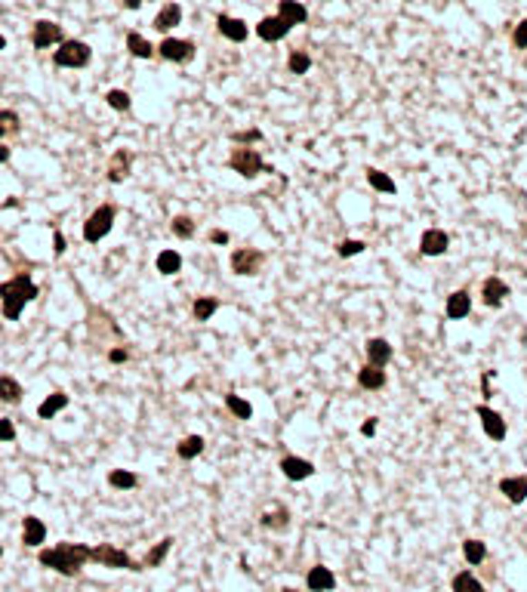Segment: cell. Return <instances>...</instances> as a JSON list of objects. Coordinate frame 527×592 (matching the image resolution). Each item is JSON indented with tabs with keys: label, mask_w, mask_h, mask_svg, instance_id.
Returning <instances> with one entry per match:
<instances>
[{
	"label": "cell",
	"mask_w": 527,
	"mask_h": 592,
	"mask_svg": "<svg viewBox=\"0 0 527 592\" xmlns=\"http://www.w3.org/2000/svg\"><path fill=\"white\" fill-rule=\"evenodd\" d=\"M37 296H41V287L34 284V278H31L28 272L12 275L10 281L0 284V312H3L6 321H19V315L25 312V306L34 302Z\"/></svg>",
	"instance_id": "obj_1"
},
{
	"label": "cell",
	"mask_w": 527,
	"mask_h": 592,
	"mask_svg": "<svg viewBox=\"0 0 527 592\" xmlns=\"http://www.w3.org/2000/svg\"><path fill=\"white\" fill-rule=\"evenodd\" d=\"M37 562L50 571H59L62 577H74L81 574V568L90 564V546L83 543H56L52 549L37 552Z\"/></svg>",
	"instance_id": "obj_2"
},
{
	"label": "cell",
	"mask_w": 527,
	"mask_h": 592,
	"mask_svg": "<svg viewBox=\"0 0 527 592\" xmlns=\"http://www.w3.org/2000/svg\"><path fill=\"white\" fill-rule=\"evenodd\" d=\"M90 62H93V47L87 41H77V37L62 41L59 50L52 52V65L56 68H87Z\"/></svg>",
	"instance_id": "obj_3"
},
{
	"label": "cell",
	"mask_w": 527,
	"mask_h": 592,
	"mask_svg": "<svg viewBox=\"0 0 527 592\" xmlns=\"http://www.w3.org/2000/svg\"><path fill=\"white\" fill-rule=\"evenodd\" d=\"M226 164H228V170H232V173L243 176V179H256L259 173H268V164L262 161L259 151L250 148V146H235Z\"/></svg>",
	"instance_id": "obj_4"
},
{
	"label": "cell",
	"mask_w": 527,
	"mask_h": 592,
	"mask_svg": "<svg viewBox=\"0 0 527 592\" xmlns=\"http://www.w3.org/2000/svg\"><path fill=\"white\" fill-rule=\"evenodd\" d=\"M115 219H117L115 204H102V207H96L93 213L87 216V222H83V241H87V244H99V241H105L111 235V228H115Z\"/></svg>",
	"instance_id": "obj_5"
},
{
	"label": "cell",
	"mask_w": 527,
	"mask_h": 592,
	"mask_svg": "<svg viewBox=\"0 0 527 592\" xmlns=\"http://www.w3.org/2000/svg\"><path fill=\"white\" fill-rule=\"evenodd\" d=\"M90 562L102 564V568H111V571H145L142 562H133L130 552L117 549V546H111V543L90 546Z\"/></svg>",
	"instance_id": "obj_6"
},
{
	"label": "cell",
	"mask_w": 527,
	"mask_h": 592,
	"mask_svg": "<svg viewBox=\"0 0 527 592\" xmlns=\"http://www.w3.org/2000/svg\"><path fill=\"white\" fill-rule=\"evenodd\" d=\"M228 266H232L235 275H241V278H253V275L262 272V266H266V253L256 247H238L232 253V259H228Z\"/></svg>",
	"instance_id": "obj_7"
},
{
	"label": "cell",
	"mask_w": 527,
	"mask_h": 592,
	"mask_svg": "<svg viewBox=\"0 0 527 592\" xmlns=\"http://www.w3.org/2000/svg\"><path fill=\"white\" fill-rule=\"evenodd\" d=\"M62 41H68L59 22H50V19H37L34 28H31V47L34 50H50L59 47Z\"/></svg>",
	"instance_id": "obj_8"
},
{
	"label": "cell",
	"mask_w": 527,
	"mask_h": 592,
	"mask_svg": "<svg viewBox=\"0 0 527 592\" xmlns=\"http://www.w3.org/2000/svg\"><path fill=\"white\" fill-rule=\"evenodd\" d=\"M195 52H197L195 43L182 41V37H163V41L157 43V56L173 62V65H188L195 59Z\"/></svg>",
	"instance_id": "obj_9"
},
{
	"label": "cell",
	"mask_w": 527,
	"mask_h": 592,
	"mask_svg": "<svg viewBox=\"0 0 527 592\" xmlns=\"http://www.w3.org/2000/svg\"><path fill=\"white\" fill-rule=\"evenodd\" d=\"M130 170H133V151H130V148H117L115 155L108 157L105 179H108L111 186H121L123 179H130Z\"/></svg>",
	"instance_id": "obj_10"
},
{
	"label": "cell",
	"mask_w": 527,
	"mask_h": 592,
	"mask_svg": "<svg viewBox=\"0 0 527 592\" xmlns=\"http://www.w3.org/2000/svg\"><path fill=\"white\" fill-rule=\"evenodd\" d=\"M475 417L481 420V429H484V435L490 438V442H503L506 438V420L499 417L497 411H493V407H487V404H478L475 407Z\"/></svg>",
	"instance_id": "obj_11"
},
{
	"label": "cell",
	"mask_w": 527,
	"mask_h": 592,
	"mask_svg": "<svg viewBox=\"0 0 527 592\" xmlns=\"http://www.w3.org/2000/svg\"><path fill=\"white\" fill-rule=\"evenodd\" d=\"M278 469L284 472V478H290V482H306V478L315 475V463H312V460L296 457V453H287V457H281Z\"/></svg>",
	"instance_id": "obj_12"
},
{
	"label": "cell",
	"mask_w": 527,
	"mask_h": 592,
	"mask_svg": "<svg viewBox=\"0 0 527 592\" xmlns=\"http://www.w3.org/2000/svg\"><path fill=\"white\" fill-rule=\"evenodd\" d=\"M447 247H450V235L441 232V228H426L419 235V253L423 256H444Z\"/></svg>",
	"instance_id": "obj_13"
},
{
	"label": "cell",
	"mask_w": 527,
	"mask_h": 592,
	"mask_svg": "<svg viewBox=\"0 0 527 592\" xmlns=\"http://www.w3.org/2000/svg\"><path fill=\"white\" fill-rule=\"evenodd\" d=\"M216 28H219V34L226 37V41H232V43H243L250 37L247 22H243V19H235V16H226V12L216 16Z\"/></svg>",
	"instance_id": "obj_14"
},
{
	"label": "cell",
	"mask_w": 527,
	"mask_h": 592,
	"mask_svg": "<svg viewBox=\"0 0 527 592\" xmlns=\"http://www.w3.org/2000/svg\"><path fill=\"white\" fill-rule=\"evenodd\" d=\"M290 31H293V28H290V25H287L281 16H266L259 25H256V34H259L266 43H278V41H284Z\"/></svg>",
	"instance_id": "obj_15"
},
{
	"label": "cell",
	"mask_w": 527,
	"mask_h": 592,
	"mask_svg": "<svg viewBox=\"0 0 527 592\" xmlns=\"http://www.w3.org/2000/svg\"><path fill=\"white\" fill-rule=\"evenodd\" d=\"M506 296H509V284H506L503 278H497V275H490V278L484 281V287H481V302L490 308H499L506 302Z\"/></svg>",
	"instance_id": "obj_16"
},
{
	"label": "cell",
	"mask_w": 527,
	"mask_h": 592,
	"mask_svg": "<svg viewBox=\"0 0 527 592\" xmlns=\"http://www.w3.org/2000/svg\"><path fill=\"white\" fill-rule=\"evenodd\" d=\"M444 315L450 321H463L472 315V293L469 290H453L447 296V306H444Z\"/></svg>",
	"instance_id": "obj_17"
},
{
	"label": "cell",
	"mask_w": 527,
	"mask_h": 592,
	"mask_svg": "<svg viewBox=\"0 0 527 592\" xmlns=\"http://www.w3.org/2000/svg\"><path fill=\"white\" fill-rule=\"evenodd\" d=\"M364 352H367V364H377V367H386L388 361H392V355H395V348L388 339L383 337H373V339H367V346H364Z\"/></svg>",
	"instance_id": "obj_18"
},
{
	"label": "cell",
	"mask_w": 527,
	"mask_h": 592,
	"mask_svg": "<svg viewBox=\"0 0 527 592\" xmlns=\"http://www.w3.org/2000/svg\"><path fill=\"white\" fill-rule=\"evenodd\" d=\"M306 586H308V592H330L336 586V577H333L330 568L315 564V568L306 574Z\"/></svg>",
	"instance_id": "obj_19"
},
{
	"label": "cell",
	"mask_w": 527,
	"mask_h": 592,
	"mask_svg": "<svg viewBox=\"0 0 527 592\" xmlns=\"http://www.w3.org/2000/svg\"><path fill=\"white\" fill-rule=\"evenodd\" d=\"M499 493H503L509 503H524L527 500V475H509L499 482Z\"/></svg>",
	"instance_id": "obj_20"
},
{
	"label": "cell",
	"mask_w": 527,
	"mask_h": 592,
	"mask_svg": "<svg viewBox=\"0 0 527 592\" xmlns=\"http://www.w3.org/2000/svg\"><path fill=\"white\" fill-rule=\"evenodd\" d=\"M278 16L284 19L290 28H296V25H306V22H308V10L299 3V0H278Z\"/></svg>",
	"instance_id": "obj_21"
},
{
	"label": "cell",
	"mask_w": 527,
	"mask_h": 592,
	"mask_svg": "<svg viewBox=\"0 0 527 592\" xmlns=\"http://www.w3.org/2000/svg\"><path fill=\"white\" fill-rule=\"evenodd\" d=\"M47 540V524L37 515H25L22 518V543L25 546H41Z\"/></svg>",
	"instance_id": "obj_22"
},
{
	"label": "cell",
	"mask_w": 527,
	"mask_h": 592,
	"mask_svg": "<svg viewBox=\"0 0 527 592\" xmlns=\"http://www.w3.org/2000/svg\"><path fill=\"white\" fill-rule=\"evenodd\" d=\"M155 268L163 275V278H170V275H179L182 272V253H179V250H173V247L161 250V253H157V259H155Z\"/></svg>",
	"instance_id": "obj_23"
},
{
	"label": "cell",
	"mask_w": 527,
	"mask_h": 592,
	"mask_svg": "<svg viewBox=\"0 0 527 592\" xmlns=\"http://www.w3.org/2000/svg\"><path fill=\"white\" fill-rule=\"evenodd\" d=\"M358 386L367 392H377L386 386V367H377V364H364L358 371Z\"/></svg>",
	"instance_id": "obj_24"
},
{
	"label": "cell",
	"mask_w": 527,
	"mask_h": 592,
	"mask_svg": "<svg viewBox=\"0 0 527 592\" xmlns=\"http://www.w3.org/2000/svg\"><path fill=\"white\" fill-rule=\"evenodd\" d=\"M222 308V299L219 296H197L192 302V315L195 321H201V324H207V321H213V315Z\"/></svg>",
	"instance_id": "obj_25"
},
{
	"label": "cell",
	"mask_w": 527,
	"mask_h": 592,
	"mask_svg": "<svg viewBox=\"0 0 527 592\" xmlns=\"http://www.w3.org/2000/svg\"><path fill=\"white\" fill-rule=\"evenodd\" d=\"M68 404H71V398L65 392H52V395H47V398L41 401V404H37V417H41V420H52L56 413H62Z\"/></svg>",
	"instance_id": "obj_26"
},
{
	"label": "cell",
	"mask_w": 527,
	"mask_h": 592,
	"mask_svg": "<svg viewBox=\"0 0 527 592\" xmlns=\"http://www.w3.org/2000/svg\"><path fill=\"white\" fill-rule=\"evenodd\" d=\"M179 22H182V6L179 3H163L161 12L155 16V28L161 31V34H167V31L176 28Z\"/></svg>",
	"instance_id": "obj_27"
},
{
	"label": "cell",
	"mask_w": 527,
	"mask_h": 592,
	"mask_svg": "<svg viewBox=\"0 0 527 592\" xmlns=\"http://www.w3.org/2000/svg\"><path fill=\"white\" fill-rule=\"evenodd\" d=\"M203 447H207L203 435H186L179 444H176V457L186 460V463H192V460H197L203 453Z\"/></svg>",
	"instance_id": "obj_28"
},
{
	"label": "cell",
	"mask_w": 527,
	"mask_h": 592,
	"mask_svg": "<svg viewBox=\"0 0 527 592\" xmlns=\"http://www.w3.org/2000/svg\"><path fill=\"white\" fill-rule=\"evenodd\" d=\"M22 395H25V389H22V383H19L16 377L0 373V401H3V404H19Z\"/></svg>",
	"instance_id": "obj_29"
},
{
	"label": "cell",
	"mask_w": 527,
	"mask_h": 592,
	"mask_svg": "<svg viewBox=\"0 0 527 592\" xmlns=\"http://www.w3.org/2000/svg\"><path fill=\"white\" fill-rule=\"evenodd\" d=\"M170 549H173V537H163L161 543H155V546H151V549H148V555H145L142 568H161V564L167 562Z\"/></svg>",
	"instance_id": "obj_30"
},
{
	"label": "cell",
	"mask_w": 527,
	"mask_h": 592,
	"mask_svg": "<svg viewBox=\"0 0 527 592\" xmlns=\"http://www.w3.org/2000/svg\"><path fill=\"white\" fill-rule=\"evenodd\" d=\"M364 173H367L370 188H377V192H383V195H398V186H395V179L388 173H383V170H377V167H367Z\"/></svg>",
	"instance_id": "obj_31"
},
{
	"label": "cell",
	"mask_w": 527,
	"mask_h": 592,
	"mask_svg": "<svg viewBox=\"0 0 527 592\" xmlns=\"http://www.w3.org/2000/svg\"><path fill=\"white\" fill-rule=\"evenodd\" d=\"M127 50L133 52L136 59H151V56H157V47H155L151 41H145L139 31H130V34H127Z\"/></svg>",
	"instance_id": "obj_32"
},
{
	"label": "cell",
	"mask_w": 527,
	"mask_h": 592,
	"mask_svg": "<svg viewBox=\"0 0 527 592\" xmlns=\"http://www.w3.org/2000/svg\"><path fill=\"white\" fill-rule=\"evenodd\" d=\"M19 130H22V117H19V111H12V108L0 111V142H6L10 136H19Z\"/></svg>",
	"instance_id": "obj_33"
},
{
	"label": "cell",
	"mask_w": 527,
	"mask_h": 592,
	"mask_svg": "<svg viewBox=\"0 0 527 592\" xmlns=\"http://www.w3.org/2000/svg\"><path fill=\"white\" fill-rule=\"evenodd\" d=\"M226 411L232 413L235 420H253V404H250L247 398H241V395H235V392L226 395Z\"/></svg>",
	"instance_id": "obj_34"
},
{
	"label": "cell",
	"mask_w": 527,
	"mask_h": 592,
	"mask_svg": "<svg viewBox=\"0 0 527 592\" xmlns=\"http://www.w3.org/2000/svg\"><path fill=\"white\" fill-rule=\"evenodd\" d=\"M108 484L115 491H133V488H139V475L130 472V469H111L108 472Z\"/></svg>",
	"instance_id": "obj_35"
},
{
	"label": "cell",
	"mask_w": 527,
	"mask_h": 592,
	"mask_svg": "<svg viewBox=\"0 0 527 592\" xmlns=\"http://www.w3.org/2000/svg\"><path fill=\"white\" fill-rule=\"evenodd\" d=\"M450 589L453 592H487L484 583H481L472 571H459V574L450 580Z\"/></svg>",
	"instance_id": "obj_36"
},
{
	"label": "cell",
	"mask_w": 527,
	"mask_h": 592,
	"mask_svg": "<svg viewBox=\"0 0 527 592\" xmlns=\"http://www.w3.org/2000/svg\"><path fill=\"white\" fill-rule=\"evenodd\" d=\"M170 228H173V235L179 241H192L195 232H197V222L192 219V216L179 213V216H173V219H170Z\"/></svg>",
	"instance_id": "obj_37"
},
{
	"label": "cell",
	"mask_w": 527,
	"mask_h": 592,
	"mask_svg": "<svg viewBox=\"0 0 527 592\" xmlns=\"http://www.w3.org/2000/svg\"><path fill=\"white\" fill-rule=\"evenodd\" d=\"M287 524H290V512L284 509V506H275V509L262 512V528H268V531H284Z\"/></svg>",
	"instance_id": "obj_38"
},
{
	"label": "cell",
	"mask_w": 527,
	"mask_h": 592,
	"mask_svg": "<svg viewBox=\"0 0 527 592\" xmlns=\"http://www.w3.org/2000/svg\"><path fill=\"white\" fill-rule=\"evenodd\" d=\"M463 558L469 564H481L487 558V546L481 543V540H475V537H469V540L463 543Z\"/></svg>",
	"instance_id": "obj_39"
},
{
	"label": "cell",
	"mask_w": 527,
	"mask_h": 592,
	"mask_svg": "<svg viewBox=\"0 0 527 592\" xmlns=\"http://www.w3.org/2000/svg\"><path fill=\"white\" fill-rule=\"evenodd\" d=\"M105 105L115 108V111H130L133 108V96H130L127 90H108V93H105Z\"/></svg>",
	"instance_id": "obj_40"
},
{
	"label": "cell",
	"mask_w": 527,
	"mask_h": 592,
	"mask_svg": "<svg viewBox=\"0 0 527 592\" xmlns=\"http://www.w3.org/2000/svg\"><path fill=\"white\" fill-rule=\"evenodd\" d=\"M287 68H290V75H308V68H312V56L302 52V50H293L290 52V59H287Z\"/></svg>",
	"instance_id": "obj_41"
},
{
	"label": "cell",
	"mask_w": 527,
	"mask_h": 592,
	"mask_svg": "<svg viewBox=\"0 0 527 592\" xmlns=\"http://www.w3.org/2000/svg\"><path fill=\"white\" fill-rule=\"evenodd\" d=\"M367 250L364 241H358V238H346V241H339V247H336V253L342 256V259H352V256H361Z\"/></svg>",
	"instance_id": "obj_42"
},
{
	"label": "cell",
	"mask_w": 527,
	"mask_h": 592,
	"mask_svg": "<svg viewBox=\"0 0 527 592\" xmlns=\"http://www.w3.org/2000/svg\"><path fill=\"white\" fill-rule=\"evenodd\" d=\"M16 423L12 420H0V444H12L16 442Z\"/></svg>",
	"instance_id": "obj_43"
},
{
	"label": "cell",
	"mask_w": 527,
	"mask_h": 592,
	"mask_svg": "<svg viewBox=\"0 0 527 592\" xmlns=\"http://www.w3.org/2000/svg\"><path fill=\"white\" fill-rule=\"evenodd\" d=\"M512 43H515L518 50L527 47V19H521V22L515 25V31H512Z\"/></svg>",
	"instance_id": "obj_44"
},
{
	"label": "cell",
	"mask_w": 527,
	"mask_h": 592,
	"mask_svg": "<svg viewBox=\"0 0 527 592\" xmlns=\"http://www.w3.org/2000/svg\"><path fill=\"white\" fill-rule=\"evenodd\" d=\"M207 241L210 244H216V247H226L228 241H232V235L226 232V228H210V235H207Z\"/></svg>",
	"instance_id": "obj_45"
},
{
	"label": "cell",
	"mask_w": 527,
	"mask_h": 592,
	"mask_svg": "<svg viewBox=\"0 0 527 592\" xmlns=\"http://www.w3.org/2000/svg\"><path fill=\"white\" fill-rule=\"evenodd\" d=\"M262 133L259 130H247V133H232V142H238V146H250V142H259Z\"/></svg>",
	"instance_id": "obj_46"
},
{
	"label": "cell",
	"mask_w": 527,
	"mask_h": 592,
	"mask_svg": "<svg viewBox=\"0 0 527 592\" xmlns=\"http://www.w3.org/2000/svg\"><path fill=\"white\" fill-rule=\"evenodd\" d=\"M108 361H111V364H127L130 352L123 346H115V348H108Z\"/></svg>",
	"instance_id": "obj_47"
},
{
	"label": "cell",
	"mask_w": 527,
	"mask_h": 592,
	"mask_svg": "<svg viewBox=\"0 0 527 592\" xmlns=\"http://www.w3.org/2000/svg\"><path fill=\"white\" fill-rule=\"evenodd\" d=\"M65 250H68V238H65L62 232H52V253H56V256H62Z\"/></svg>",
	"instance_id": "obj_48"
},
{
	"label": "cell",
	"mask_w": 527,
	"mask_h": 592,
	"mask_svg": "<svg viewBox=\"0 0 527 592\" xmlns=\"http://www.w3.org/2000/svg\"><path fill=\"white\" fill-rule=\"evenodd\" d=\"M373 432H377V417H367V420H364V426H361V435L370 438Z\"/></svg>",
	"instance_id": "obj_49"
},
{
	"label": "cell",
	"mask_w": 527,
	"mask_h": 592,
	"mask_svg": "<svg viewBox=\"0 0 527 592\" xmlns=\"http://www.w3.org/2000/svg\"><path fill=\"white\" fill-rule=\"evenodd\" d=\"M10 157H12V148L6 146V142H0V164H6Z\"/></svg>",
	"instance_id": "obj_50"
},
{
	"label": "cell",
	"mask_w": 527,
	"mask_h": 592,
	"mask_svg": "<svg viewBox=\"0 0 527 592\" xmlns=\"http://www.w3.org/2000/svg\"><path fill=\"white\" fill-rule=\"evenodd\" d=\"M123 6H127V10H139L142 0H123Z\"/></svg>",
	"instance_id": "obj_51"
},
{
	"label": "cell",
	"mask_w": 527,
	"mask_h": 592,
	"mask_svg": "<svg viewBox=\"0 0 527 592\" xmlns=\"http://www.w3.org/2000/svg\"><path fill=\"white\" fill-rule=\"evenodd\" d=\"M3 50H6V37L0 34V52H3Z\"/></svg>",
	"instance_id": "obj_52"
},
{
	"label": "cell",
	"mask_w": 527,
	"mask_h": 592,
	"mask_svg": "<svg viewBox=\"0 0 527 592\" xmlns=\"http://www.w3.org/2000/svg\"><path fill=\"white\" fill-rule=\"evenodd\" d=\"M281 592H299V589H290V586H287V589H281Z\"/></svg>",
	"instance_id": "obj_53"
},
{
	"label": "cell",
	"mask_w": 527,
	"mask_h": 592,
	"mask_svg": "<svg viewBox=\"0 0 527 592\" xmlns=\"http://www.w3.org/2000/svg\"><path fill=\"white\" fill-rule=\"evenodd\" d=\"M0 555H3V546H0Z\"/></svg>",
	"instance_id": "obj_54"
}]
</instances>
